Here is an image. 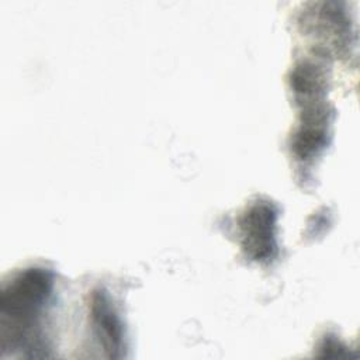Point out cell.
<instances>
[{
  "label": "cell",
  "mask_w": 360,
  "mask_h": 360,
  "mask_svg": "<svg viewBox=\"0 0 360 360\" xmlns=\"http://www.w3.org/2000/svg\"><path fill=\"white\" fill-rule=\"evenodd\" d=\"M53 290V273L45 267H28L4 283L0 295L1 319H11V333L1 335V342L11 339V349L42 350V342L32 335V326L48 304Z\"/></svg>",
  "instance_id": "6da1fadb"
},
{
  "label": "cell",
  "mask_w": 360,
  "mask_h": 360,
  "mask_svg": "<svg viewBox=\"0 0 360 360\" xmlns=\"http://www.w3.org/2000/svg\"><path fill=\"white\" fill-rule=\"evenodd\" d=\"M277 210L270 201L259 200L240 215L239 228L246 256L256 262H269L276 256Z\"/></svg>",
  "instance_id": "7a4b0ae2"
},
{
  "label": "cell",
  "mask_w": 360,
  "mask_h": 360,
  "mask_svg": "<svg viewBox=\"0 0 360 360\" xmlns=\"http://www.w3.org/2000/svg\"><path fill=\"white\" fill-rule=\"evenodd\" d=\"M91 318L97 336L108 357L124 356V326L110 295L105 291H94L91 297Z\"/></svg>",
  "instance_id": "3957f363"
}]
</instances>
